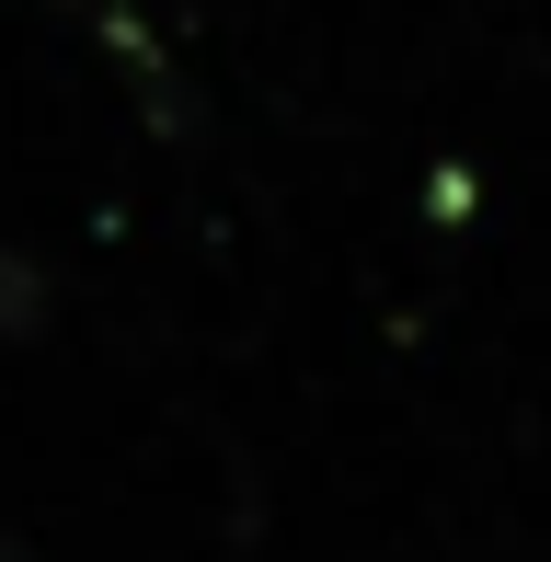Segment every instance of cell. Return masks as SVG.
<instances>
[{
    "instance_id": "1",
    "label": "cell",
    "mask_w": 551,
    "mask_h": 562,
    "mask_svg": "<svg viewBox=\"0 0 551 562\" xmlns=\"http://www.w3.org/2000/svg\"><path fill=\"white\" fill-rule=\"evenodd\" d=\"M23 276H35V265H12V252H0V322H12V334H35V288H23Z\"/></svg>"
}]
</instances>
